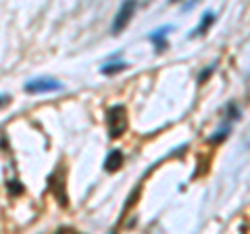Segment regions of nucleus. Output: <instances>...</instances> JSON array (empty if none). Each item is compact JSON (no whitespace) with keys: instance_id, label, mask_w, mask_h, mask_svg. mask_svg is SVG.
<instances>
[{"instance_id":"6e6552de","label":"nucleus","mask_w":250,"mask_h":234,"mask_svg":"<svg viewBox=\"0 0 250 234\" xmlns=\"http://www.w3.org/2000/svg\"><path fill=\"white\" fill-rule=\"evenodd\" d=\"M121 69H125V63H111V65L103 67V73L104 75H113V73H119Z\"/></svg>"},{"instance_id":"f257e3e1","label":"nucleus","mask_w":250,"mask_h":234,"mask_svg":"<svg viewBox=\"0 0 250 234\" xmlns=\"http://www.w3.org/2000/svg\"><path fill=\"white\" fill-rule=\"evenodd\" d=\"M106 121H108V136L119 138L125 132V128H127V111H125V107L123 105H113L111 109H108Z\"/></svg>"},{"instance_id":"423d86ee","label":"nucleus","mask_w":250,"mask_h":234,"mask_svg":"<svg viewBox=\"0 0 250 234\" xmlns=\"http://www.w3.org/2000/svg\"><path fill=\"white\" fill-rule=\"evenodd\" d=\"M169 29H171V27L165 25V27H161L159 32H152V34H150V42H152L159 50H165V34L169 32Z\"/></svg>"},{"instance_id":"1a4fd4ad","label":"nucleus","mask_w":250,"mask_h":234,"mask_svg":"<svg viewBox=\"0 0 250 234\" xmlns=\"http://www.w3.org/2000/svg\"><path fill=\"white\" fill-rule=\"evenodd\" d=\"M6 190H9V194H13V197H19L23 192V186L19 182H6Z\"/></svg>"},{"instance_id":"20e7f679","label":"nucleus","mask_w":250,"mask_h":234,"mask_svg":"<svg viewBox=\"0 0 250 234\" xmlns=\"http://www.w3.org/2000/svg\"><path fill=\"white\" fill-rule=\"evenodd\" d=\"M136 11V2H125V4H121V9H119V13H117V17H115V21H113V32L117 34V32H121V29L127 25V21H129V17H131V13Z\"/></svg>"},{"instance_id":"0eeeda50","label":"nucleus","mask_w":250,"mask_h":234,"mask_svg":"<svg viewBox=\"0 0 250 234\" xmlns=\"http://www.w3.org/2000/svg\"><path fill=\"white\" fill-rule=\"evenodd\" d=\"M210 23H213V13H205V15H202V21H200L198 29L194 34H190V36H198L202 32H207V27H210Z\"/></svg>"},{"instance_id":"39448f33","label":"nucleus","mask_w":250,"mask_h":234,"mask_svg":"<svg viewBox=\"0 0 250 234\" xmlns=\"http://www.w3.org/2000/svg\"><path fill=\"white\" fill-rule=\"evenodd\" d=\"M123 165V153L121 151H111L108 153V157H106V161H104V169L106 171H117Z\"/></svg>"},{"instance_id":"7ed1b4c3","label":"nucleus","mask_w":250,"mask_h":234,"mask_svg":"<svg viewBox=\"0 0 250 234\" xmlns=\"http://www.w3.org/2000/svg\"><path fill=\"white\" fill-rule=\"evenodd\" d=\"M62 180H65V171H54V174L50 176V180H48V184L52 186V192H54V197L59 199V203L61 205H67V194H65V186H62Z\"/></svg>"},{"instance_id":"9d476101","label":"nucleus","mask_w":250,"mask_h":234,"mask_svg":"<svg viewBox=\"0 0 250 234\" xmlns=\"http://www.w3.org/2000/svg\"><path fill=\"white\" fill-rule=\"evenodd\" d=\"M57 234H77L75 230H71V228H62V230H59Z\"/></svg>"},{"instance_id":"f03ea898","label":"nucleus","mask_w":250,"mask_h":234,"mask_svg":"<svg viewBox=\"0 0 250 234\" xmlns=\"http://www.w3.org/2000/svg\"><path fill=\"white\" fill-rule=\"evenodd\" d=\"M62 86L57 80H50V77H38V80H31L25 84V90L31 94H38V92H57Z\"/></svg>"}]
</instances>
